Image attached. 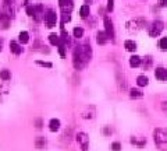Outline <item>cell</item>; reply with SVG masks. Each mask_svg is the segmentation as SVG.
<instances>
[{
	"label": "cell",
	"mask_w": 167,
	"mask_h": 151,
	"mask_svg": "<svg viewBox=\"0 0 167 151\" xmlns=\"http://www.w3.org/2000/svg\"><path fill=\"white\" fill-rule=\"evenodd\" d=\"M49 129L50 131H57L60 129V120L59 119H52L49 122Z\"/></svg>",
	"instance_id": "7c38bea8"
},
{
	"label": "cell",
	"mask_w": 167,
	"mask_h": 151,
	"mask_svg": "<svg viewBox=\"0 0 167 151\" xmlns=\"http://www.w3.org/2000/svg\"><path fill=\"white\" fill-rule=\"evenodd\" d=\"M155 143L162 151H167V133L163 129H156L153 133Z\"/></svg>",
	"instance_id": "7a4b0ae2"
},
{
	"label": "cell",
	"mask_w": 167,
	"mask_h": 151,
	"mask_svg": "<svg viewBox=\"0 0 167 151\" xmlns=\"http://www.w3.org/2000/svg\"><path fill=\"white\" fill-rule=\"evenodd\" d=\"M130 95H131V98H142V97H144V92L137 88H132L131 92H130Z\"/></svg>",
	"instance_id": "ac0fdd59"
},
{
	"label": "cell",
	"mask_w": 167,
	"mask_h": 151,
	"mask_svg": "<svg viewBox=\"0 0 167 151\" xmlns=\"http://www.w3.org/2000/svg\"><path fill=\"white\" fill-rule=\"evenodd\" d=\"M137 84L139 87H145L149 84V80H148L146 76H138L137 77Z\"/></svg>",
	"instance_id": "5bb4252c"
},
{
	"label": "cell",
	"mask_w": 167,
	"mask_h": 151,
	"mask_svg": "<svg viewBox=\"0 0 167 151\" xmlns=\"http://www.w3.org/2000/svg\"><path fill=\"white\" fill-rule=\"evenodd\" d=\"M120 148H121V144H120V143H117V141L111 144V150H113V151H120Z\"/></svg>",
	"instance_id": "484cf974"
},
{
	"label": "cell",
	"mask_w": 167,
	"mask_h": 151,
	"mask_svg": "<svg viewBox=\"0 0 167 151\" xmlns=\"http://www.w3.org/2000/svg\"><path fill=\"white\" fill-rule=\"evenodd\" d=\"M45 144H46L45 137H38V138H36V141H35L36 148H43V147H45Z\"/></svg>",
	"instance_id": "ffe728a7"
},
{
	"label": "cell",
	"mask_w": 167,
	"mask_h": 151,
	"mask_svg": "<svg viewBox=\"0 0 167 151\" xmlns=\"http://www.w3.org/2000/svg\"><path fill=\"white\" fill-rule=\"evenodd\" d=\"M159 48H160L162 50H167V36L166 38H162V39L159 41Z\"/></svg>",
	"instance_id": "7402d4cb"
},
{
	"label": "cell",
	"mask_w": 167,
	"mask_h": 151,
	"mask_svg": "<svg viewBox=\"0 0 167 151\" xmlns=\"http://www.w3.org/2000/svg\"><path fill=\"white\" fill-rule=\"evenodd\" d=\"M124 48L128 50V52H135V49H137V43L134 42V41H125L124 42Z\"/></svg>",
	"instance_id": "4fadbf2b"
},
{
	"label": "cell",
	"mask_w": 167,
	"mask_h": 151,
	"mask_svg": "<svg viewBox=\"0 0 167 151\" xmlns=\"http://www.w3.org/2000/svg\"><path fill=\"white\" fill-rule=\"evenodd\" d=\"M164 30V24L162 23V21H153L151 25V28H149V35L151 36H159L162 34V31Z\"/></svg>",
	"instance_id": "277c9868"
},
{
	"label": "cell",
	"mask_w": 167,
	"mask_h": 151,
	"mask_svg": "<svg viewBox=\"0 0 167 151\" xmlns=\"http://www.w3.org/2000/svg\"><path fill=\"white\" fill-rule=\"evenodd\" d=\"M18 39H20L21 43H26L28 41H30V34L26 32V31H21L20 36H18Z\"/></svg>",
	"instance_id": "e0dca14e"
},
{
	"label": "cell",
	"mask_w": 167,
	"mask_h": 151,
	"mask_svg": "<svg viewBox=\"0 0 167 151\" xmlns=\"http://www.w3.org/2000/svg\"><path fill=\"white\" fill-rule=\"evenodd\" d=\"M145 25V20L144 18H135L132 21H128L127 23V28L130 31H139L142 30Z\"/></svg>",
	"instance_id": "5b68a950"
},
{
	"label": "cell",
	"mask_w": 167,
	"mask_h": 151,
	"mask_svg": "<svg viewBox=\"0 0 167 151\" xmlns=\"http://www.w3.org/2000/svg\"><path fill=\"white\" fill-rule=\"evenodd\" d=\"M103 21H105V28H106V32H107L109 38L113 39V36H114V30H113V24H111L110 18H109V17H105Z\"/></svg>",
	"instance_id": "52a82bcc"
},
{
	"label": "cell",
	"mask_w": 167,
	"mask_h": 151,
	"mask_svg": "<svg viewBox=\"0 0 167 151\" xmlns=\"http://www.w3.org/2000/svg\"><path fill=\"white\" fill-rule=\"evenodd\" d=\"M82 35H84V30H82L81 27H75L74 28V36L75 38H81Z\"/></svg>",
	"instance_id": "603a6c76"
},
{
	"label": "cell",
	"mask_w": 167,
	"mask_h": 151,
	"mask_svg": "<svg viewBox=\"0 0 167 151\" xmlns=\"http://www.w3.org/2000/svg\"><path fill=\"white\" fill-rule=\"evenodd\" d=\"M36 64L42 66V67H47V69H50V67H52V63H49V62H42V60H38V62H36Z\"/></svg>",
	"instance_id": "d4e9b609"
},
{
	"label": "cell",
	"mask_w": 167,
	"mask_h": 151,
	"mask_svg": "<svg viewBox=\"0 0 167 151\" xmlns=\"http://www.w3.org/2000/svg\"><path fill=\"white\" fill-rule=\"evenodd\" d=\"M77 143L79 144V147H81L82 151H88V147H89V137L86 133H84V131H79L78 134H77L75 137Z\"/></svg>",
	"instance_id": "3957f363"
},
{
	"label": "cell",
	"mask_w": 167,
	"mask_h": 151,
	"mask_svg": "<svg viewBox=\"0 0 167 151\" xmlns=\"http://www.w3.org/2000/svg\"><path fill=\"white\" fill-rule=\"evenodd\" d=\"M10 77H11V74L9 70H2V72H0V79H3L4 81L10 80Z\"/></svg>",
	"instance_id": "44dd1931"
},
{
	"label": "cell",
	"mask_w": 167,
	"mask_h": 151,
	"mask_svg": "<svg viewBox=\"0 0 167 151\" xmlns=\"http://www.w3.org/2000/svg\"><path fill=\"white\" fill-rule=\"evenodd\" d=\"M162 6H167V0H162Z\"/></svg>",
	"instance_id": "f546056e"
},
{
	"label": "cell",
	"mask_w": 167,
	"mask_h": 151,
	"mask_svg": "<svg viewBox=\"0 0 167 151\" xmlns=\"http://www.w3.org/2000/svg\"><path fill=\"white\" fill-rule=\"evenodd\" d=\"M162 109L167 113V102H162Z\"/></svg>",
	"instance_id": "83f0119b"
},
{
	"label": "cell",
	"mask_w": 167,
	"mask_h": 151,
	"mask_svg": "<svg viewBox=\"0 0 167 151\" xmlns=\"http://www.w3.org/2000/svg\"><path fill=\"white\" fill-rule=\"evenodd\" d=\"M36 125H38V126H36V127H38V129H40V127H42V126H40V125H42V120H39V119H38V120H36Z\"/></svg>",
	"instance_id": "f1b7e54d"
},
{
	"label": "cell",
	"mask_w": 167,
	"mask_h": 151,
	"mask_svg": "<svg viewBox=\"0 0 167 151\" xmlns=\"http://www.w3.org/2000/svg\"><path fill=\"white\" fill-rule=\"evenodd\" d=\"M49 41H50V43H52V45H59L60 38H59V35H57V34H50V35H49Z\"/></svg>",
	"instance_id": "d6986e66"
},
{
	"label": "cell",
	"mask_w": 167,
	"mask_h": 151,
	"mask_svg": "<svg viewBox=\"0 0 167 151\" xmlns=\"http://www.w3.org/2000/svg\"><path fill=\"white\" fill-rule=\"evenodd\" d=\"M141 63H142V59L139 56H132L130 59V66L131 67H138V66H141Z\"/></svg>",
	"instance_id": "9a60e30c"
},
{
	"label": "cell",
	"mask_w": 167,
	"mask_h": 151,
	"mask_svg": "<svg viewBox=\"0 0 167 151\" xmlns=\"http://www.w3.org/2000/svg\"><path fill=\"white\" fill-rule=\"evenodd\" d=\"M114 9V0H109L107 2V11H113Z\"/></svg>",
	"instance_id": "4316f807"
},
{
	"label": "cell",
	"mask_w": 167,
	"mask_h": 151,
	"mask_svg": "<svg viewBox=\"0 0 167 151\" xmlns=\"http://www.w3.org/2000/svg\"><path fill=\"white\" fill-rule=\"evenodd\" d=\"M155 76H156V79L159 81H166L167 80V70L164 67H157L155 70Z\"/></svg>",
	"instance_id": "ba28073f"
},
{
	"label": "cell",
	"mask_w": 167,
	"mask_h": 151,
	"mask_svg": "<svg viewBox=\"0 0 167 151\" xmlns=\"http://www.w3.org/2000/svg\"><path fill=\"white\" fill-rule=\"evenodd\" d=\"M91 55H92V50H91V46L89 45H82L78 46L75 50H74V55H72V63H74V67L77 70H81L82 67H85L86 63L91 60Z\"/></svg>",
	"instance_id": "6da1fadb"
},
{
	"label": "cell",
	"mask_w": 167,
	"mask_h": 151,
	"mask_svg": "<svg viewBox=\"0 0 167 151\" xmlns=\"http://www.w3.org/2000/svg\"><path fill=\"white\" fill-rule=\"evenodd\" d=\"M35 13H36V7L35 6H26V14L28 16H35Z\"/></svg>",
	"instance_id": "cb8c5ba5"
},
{
	"label": "cell",
	"mask_w": 167,
	"mask_h": 151,
	"mask_svg": "<svg viewBox=\"0 0 167 151\" xmlns=\"http://www.w3.org/2000/svg\"><path fill=\"white\" fill-rule=\"evenodd\" d=\"M10 50L14 53V55H21V53H23L21 45L18 42H16V41H11L10 42Z\"/></svg>",
	"instance_id": "30bf717a"
},
{
	"label": "cell",
	"mask_w": 167,
	"mask_h": 151,
	"mask_svg": "<svg viewBox=\"0 0 167 151\" xmlns=\"http://www.w3.org/2000/svg\"><path fill=\"white\" fill-rule=\"evenodd\" d=\"M9 24H10V16L2 13L0 14V27H2V28H7Z\"/></svg>",
	"instance_id": "8fae6325"
},
{
	"label": "cell",
	"mask_w": 167,
	"mask_h": 151,
	"mask_svg": "<svg viewBox=\"0 0 167 151\" xmlns=\"http://www.w3.org/2000/svg\"><path fill=\"white\" fill-rule=\"evenodd\" d=\"M0 49H2V42H0Z\"/></svg>",
	"instance_id": "4dcf8cb0"
},
{
	"label": "cell",
	"mask_w": 167,
	"mask_h": 151,
	"mask_svg": "<svg viewBox=\"0 0 167 151\" xmlns=\"http://www.w3.org/2000/svg\"><path fill=\"white\" fill-rule=\"evenodd\" d=\"M79 16H81L82 18H86V17L89 16V6L88 4H84V6L79 9Z\"/></svg>",
	"instance_id": "2e32d148"
},
{
	"label": "cell",
	"mask_w": 167,
	"mask_h": 151,
	"mask_svg": "<svg viewBox=\"0 0 167 151\" xmlns=\"http://www.w3.org/2000/svg\"><path fill=\"white\" fill-rule=\"evenodd\" d=\"M109 39H110V38H109V35H107L106 31H99L98 35H96V42H98L99 45H105Z\"/></svg>",
	"instance_id": "9c48e42d"
},
{
	"label": "cell",
	"mask_w": 167,
	"mask_h": 151,
	"mask_svg": "<svg viewBox=\"0 0 167 151\" xmlns=\"http://www.w3.org/2000/svg\"><path fill=\"white\" fill-rule=\"evenodd\" d=\"M45 20H46V25L49 27V28L54 27L56 23H57V16H56V11L49 10V11H47V14H46V17H45Z\"/></svg>",
	"instance_id": "8992f818"
}]
</instances>
